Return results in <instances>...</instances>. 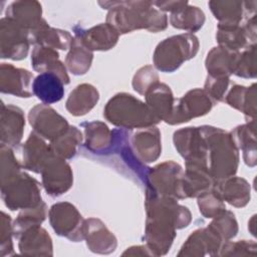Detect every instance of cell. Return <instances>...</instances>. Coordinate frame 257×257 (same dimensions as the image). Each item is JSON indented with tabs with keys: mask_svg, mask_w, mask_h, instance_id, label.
Instances as JSON below:
<instances>
[{
	"mask_svg": "<svg viewBox=\"0 0 257 257\" xmlns=\"http://www.w3.org/2000/svg\"><path fill=\"white\" fill-rule=\"evenodd\" d=\"M146 226L144 240L154 256L166 255L177 236L192 221L190 210L171 197L159 196L146 188Z\"/></svg>",
	"mask_w": 257,
	"mask_h": 257,
	"instance_id": "1",
	"label": "cell"
},
{
	"mask_svg": "<svg viewBox=\"0 0 257 257\" xmlns=\"http://www.w3.org/2000/svg\"><path fill=\"white\" fill-rule=\"evenodd\" d=\"M98 4L108 10L106 23L119 34L140 29L157 33L168 27V16L151 1H99Z\"/></svg>",
	"mask_w": 257,
	"mask_h": 257,
	"instance_id": "2",
	"label": "cell"
},
{
	"mask_svg": "<svg viewBox=\"0 0 257 257\" xmlns=\"http://www.w3.org/2000/svg\"><path fill=\"white\" fill-rule=\"evenodd\" d=\"M207 145V167L216 182L232 177L239 166V150L230 133L212 125H201Z\"/></svg>",
	"mask_w": 257,
	"mask_h": 257,
	"instance_id": "3",
	"label": "cell"
},
{
	"mask_svg": "<svg viewBox=\"0 0 257 257\" xmlns=\"http://www.w3.org/2000/svg\"><path fill=\"white\" fill-rule=\"evenodd\" d=\"M103 116L113 125L125 130L144 128L160 122L146 102L127 92L114 94L106 102Z\"/></svg>",
	"mask_w": 257,
	"mask_h": 257,
	"instance_id": "4",
	"label": "cell"
},
{
	"mask_svg": "<svg viewBox=\"0 0 257 257\" xmlns=\"http://www.w3.org/2000/svg\"><path fill=\"white\" fill-rule=\"evenodd\" d=\"M199 47V39L192 33L167 37L156 46L153 54L154 67L162 72H174L184 62L194 58Z\"/></svg>",
	"mask_w": 257,
	"mask_h": 257,
	"instance_id": "5",
	"label": "cell"
},
{
	"mask_svg": "<svg viewBox=\"0 0 257 257\" xmlns=\"http://www.w3.org/2000/svg\"><path fill=\"white\" fill-rule=\"evenodd\" d=\"M1 198L11 211L32 208L42 202L38 181L22 171L1 184Z\"/></svg>",
	"mask_w": 257,
	"mask_h": 257,
	"instance_id": "6",
	"label": "cell"
},
{
	"mask_svg": "<svg viewBox=\"0 0 257 257\" xmlns=\"http://www.w3.org/2000/svg\"><path fill=\"white\" fill-rule=\"evenodd\" d=\"M183 173L181 165L174 161H165L149 169L145 186L159 196L182 200Z\"/></svg>",
	"mask_w": 257,
	"mask_h": 257,
	"instance_id": "7",
	"label": "cell"
},
{
	"mask_svg": "<svg viewBox=\"0 0 257 257\" xmlns=\"http://www.w3.org/2000/svg\"><path fill=\"white\" fill-rule=\"evenodd\" d=\"M49 223L54 232L72 242L84 240V219L77 208L69 202H58L53 204L48 212Z\"/></svg>",
	"mask_w": 257,
	"mask_h": 257,
	"instance_id": "8",
	"label": "cell"
},
{
	"mask_svg": "<svg viewBox=\"0 0 257 257\" xmlns=\"http://www.w3.org/2000/svg\"><path fill=\"white\" fill-rule=\"evenodd\" d=\"M29 31L10 18L0 20V55L1 58L22 60L26 58L30 47Z\"/></svg>",
	"mask_w": 257,
	"mask_h": 257,
	"instance_id": "9",
	"label": "cell"
},
{
	"mask_svg": "<svg viewBox=\"0 0 257 257\" xmlns=\"http://www.w3.org/2000/svg\"><path fill=\"white\" fill-rule=\"evenodd\" d=\"M213 105V100L204 89H191L175 100L173 112L166 123L173 125L188 122L192 118L207 114Z\"/></svg>",
	"mask_w": 257,
	"mask_h": 257,
	"instance_id": "10",
	"label": "cell"
},
{
	"mask_svg": "<svg viewBox=\"0 0 257 257\" xmlns=\"http://www.w3.org/2000/svg\"><path fill=\"white\" fill-rule=\"evenodd\" d=\"M28 121L34 133L49 142L63 135L70 126L65 117L45 103L36 104L29 110Z\"/></svg>",
	"mask_w": 257,
	"mask_h": 257,
	"instance_id": "11",
	"label": "cell"
},
{
	"mask_svg": "<svg viewBox=\"0 0 257 257\" xmlns=\"http://www.w3.org/2000/svg\"><path fill=\"white\" fill-rule=\"evenodd\" d=\"M41 185L47 195L59 197L66 193L73 184V173L66 160L55 155L47 160L41 172Z\"/></svg>",
	"mask_w": 257,
	"mask_h": 257,
	"instance_id": "12",
	"label": "cell"
},
{
	"mask_svg": "<svg viewBox=\"0 0 257 257\" xmlns=\"http://www.w3.org/2000/svg\"><path fill=\"white\" fill-rule=\"evenodd\" d=\"M173 142L185 161H195L207 165V145L200 126H188L176 131Z\"/></svg>",
	"mask_w": 257,
	"mask_h": 257,
	"instance_id": "13",
	"label": "cell"
},
{
	"mask_svg": "<svg viewBox=\"0 0 257 257\" xmlns=\"http://www.w3.org/2000/svg\"><path fill=\"white\" fill-rule=\"evenodd\" d=\"M225 242L208 226L193 231L182 245L177 256L203 257L217 256Z\"/></svg>",
	"mask_w": 257,
	"mask_h": 257,
	"instance_id": "14",
	"label": "cell"
},
{
	"mask_svg": "<svg viewBox=\"0 0 257 257\" xmlns=\"http://www.w3.org/2000/svg\"><path fill=\"white\" fill-rule=\"evenodd\" d=\"M130 145L137 159L147 165L159 159L162 153L161 132L156 125L139 128L130 136Z\"/></svg>",
	"mask_w": 257,
	"mask_h": 257,
	"instance_id": "15",
	"label": "cell"
},
{
	"mask_svg": "<svg viewBox=\"0 0 257 257\" xmlns=\"http://www.w3.org/2000/svg\"><path fill=\"white\" fill-rule=\"evenodd\" d=\"M216 181L211 176L206 164L185 161V171L182 177V193L184 199L197 198L203 193L210 191Z\"/></svg>",
	"mask_w": 257,
	"mask_h": 257,
	"instance_id": "16",
	"label": "cell"
},
{
	"mask_svg": "<svg viewBox=\"0 0 257 257\" xmlns=\"http://www.w3.org/2000/svg\"><path fill=\"white\" fill-rule=\"evenodd\" d=\"M32 83L33 75L29 70L10 63H1L0 90L2 93L28 98L33 94Z\"/></svg>",
	"mask_w": 257,
	"mask_h": 257,
	"instance_id": "17",
	"label": "cell"
},
{
	"mask_svg": "<svg viewBox=\"0 0 257 257\" xmlns=\"http://www.w3.org/2000/svg\"><path fill=\"white\" fill-rule=\"evenodd\" d=\"M83 236L87 248L93 253L110 254L116 249V237L100 219H85Z\"/></svg>",
	"mask_w": 257,
	"mask_h": 257,
	"instance_id": "18",
	"label": "cell"
},
{
	"mask_svg": "<svg viewBox=\"0 0 257 257\" xmlns=\"http://www.w3.org/2000/svg\"><path fill=\"white\" fill-rule=\"evenodd\" d=\"M74 37L90 51H106L115 46L119 33L108 23H100L88 29L74 28Z\"/></svg>",
	"mask_w": 257,
	"mask_h": 257,
	"instance_id": "19",
	"label": "cell"
},
{
	"mask_svg": "<svg viewBox=\"0 0 257 257\" xmlns=\"http://www.w3.org/2000/svg\"><path fill=\"white\" fill-rule=\"evenodd\" d=\"M25 126L23 110L14 104L1 103V145L15 148L20 145Z\"/></svg>",
	"mask_w": 257,
	"mask_h": 257,
	"instance_id": "20",
	"label": "cell"
},
{
	"mask_svg": "<svg viewBox=\"0 0 257 257\" xmlns=\"http://www.w3.org/2000/svg\"><path fill=\"white\" fill-rule=\"evenodd\" d=\"M20 254L26 256H52L53 244L47 231L37 225L25 230L17 238Z\"/></svg>",
	"mask_w": 257,
	"mask_h": 257,
	"instance_id": "21",
	"label": "cell"
},
{
	"mask_svg": "<svg viewBox=\"0 0 257 257\" xmlns=\"http://www.w3.org/2000/svg\"><path fill=\"white\" fill-rule=\"evenodd\" d=\"M213 190L224 202L236 208L245 207L251 199L250 184L235 175L216 182Z\"/></svg>",
	"mask_w": 257,
	"mask_h": 257,
	"instance_id": "22",
	"label": "cell"
},
{
	"mask_svg": "<svg viewBox=\"0 0 257 257\" xmlns=\"http://www.w3.org/2000/svg\"><path fill=\"white\" fill-rule=\"evenodd\" d=\"M53 153L45 140L34 132L22 146V167L28 171L40 174L43 166Z\"/></svg>",
	"mask_w": 257,
	"mask_h": 257,
	"instance_id": "23",
	"label": "cell"
},
{
	"mask_svg": "<svg viewBox=\"0 0 257 257\" xmlns=\"http://www.w3.org/2000/svg\"><path fill=\"white\" fill-rule=\"evenodd\" d=\"M31 65L32 68L39 73L51 72L56 74L64 84H68L70 81L67 68L59 59V54L56 49L42 45H34L31 52Z\"/></svg>",
	"mask_w": 257,
	"mask_h": 257,
	"instance_id": "24",
	"label": "cell"
},
{
	"mask_svg": "<svg viewBox=\"0 0 257 257\" xmlns=\"http://www.w3.org/2000/svg\"><path fill=\"white\" fill-rule=\"evenodd\" d=\"M5 17L12 19L29 32L38 27L42 21V6L35 0L11 2L5 11Z\"/></svg>",
	"mask_w": 257,
	"mask_h": 257,
	"instance_id": "25",
	"label": "cell"
},
{
	"mask_svg": "<svg viewBox=\"0 0 257 257\" xmlns=\"http://www.w3.org/2000/svg\"><path fill=\"white\" fill-rule=\"evenodd\" d=\"M145 98L146 104L155 117L159 121L167 122L173 112L176 100L171 87L159 81L146 92Z\"/></svg>",
	"mask_w": 257,
	"mask_h": 257,
	"instance_id": "26",
	"label": "cell"
},
{
	"mask_svg": "<svg viewBox=\"0 0 257 257\" xmlns=\"http://www.w3.org/2000/svg\"><path fill=\"white\" fill-rule=\"evenodd\" d=\"M84 146L92 154L107 155L113 143V132L100 120L82 122Z\"/></svg>",
	"mask_w": 257,
	"mask_h": 257,
	"instance_id": "27",
	"label": "cell"
},
{
	"mask_svg": "<svg viewBox=\"0 0 257 257\" xmlns=\"http://www.w3.org/2000/svg\"><path fill=\"white\" fill-rule=\"evenodd\" d=\"M29 37L31 44L60 50L69 49L73 40L68 31L49 26L45 19L38 27L29 32Z\"/></svg>",
	"mask_w": 257,
	"mask_h": 257,
	"instance_id": "28",
	"label": "cell"
},
{
	"mask_svg": "<svg viewBox=\"0 0 257 257\" xmlns=\"http://www.w3.org/2000/svg\"><path fill=\"white\" fill-rule=\"evenodd\" d=\"M224 101L231 107L241 111L247 118V121L255 120L256 116V83L250 86L240 84L233 85L227 91Z\"/></svg>",
	"mask_w": 257,
	"mask_h": 257,
	"instance_id": "29",
	"label": "cell"
},
{
	"mask_svg": "<svg viewBox=\"0 0 257 257\" xmlns=\"http://www.w3.org/2000/svg\"><path fill=\"white\" fill-rule=\"evenodd\" d=\"M98 100V90L89 83H81L69 93L65 102V108L70 114L81 116L89 112Z\"/></svg>",
	"mask_w": 257,
	"mask_h": 257,
	"instance_id": "30",
	"label": "cell"
},
{
	"mask_svg": "<svg viewBox=\"0 0 257 257\" xmlns=\"http://www.w3.org/2000/svg\"><path fill=\"white\" fill-rule=\"evenodd\" d=\"M64 83L54 73H39L32 83L33 94L45 104L58 102L64 96Z\"/></svg>",
	"mask_w": 257,
	"mask_h": 257,
	"instance_id": "31",
	"label": "cell"
},
{
	"mask_svg": "<svg viewBox=\"0 0 257 257\" xmlns=\"http://www.w3.org/2000/svg\"><path fill=\"white\" fill-rule=\"evenodd\" d=\"M236 147L243 153L244 163L253 168L257 164L256 157V121L250 120L236 126L230 133Z\"/></svg>",
	"mask_w": 257,
	"mask_h": 257,
	"instance_id": "32",
	"label": "cell"
},
{
	"mask_svg": "<svg viewBox=\"0 0 257 257\" xmlns=\"http://www.w3.org/2000/svg\"><path fill=\"white\" fill-rule=\"evenodd\" d=\"M239 52L227 50L223 47H213L207 54L205 66L208 75L230 77L234 73Z\"/></svg>",
	"mask_w": 257,
	"mask_h": 257,
	"instance_id": "33",
	"label": "cell"
},
{
	"mask_svg": "<svg viewBox=\"0 0 257 257\" xmlns=\"http://www.w3.org/2000/svg\"><path fill=\"white\" fill-rule=\"evenodd\" d=\"M208 6L219 24L239 25L243 18L247 17L244 1L213 0L208 2Z\"/></svg>",
	"mask_w": 257,
	"mask_h": 257,
	"instance_id": "34",
	"label": "cell"
},
{
	"mask_svg": "<svg viewBox=\"0 0 257 257\" xmlns=\"http://www.w3.org/2000/svg\"><path fill=\"white\" fill-rule=\"evenodd\" d=\"M205 20L206 16L203 10L190 4L177 12L171 13L169 18L170 24L173 27L188 31V33L192 34L203 27Z\"/></svg>",
	"mask_w": 257,
	"mask_h": 257,
	"instance_id": "35",
	"label": "cell"
},
{
	"mask_svg": "<svg viewBox=\"0 0 257 257\" xmlns=\"http://www.w3.org/2000/svg\"><path fill=\"white\" fill-rule=\"evenodd\" d=\"M216 41L218 46L234 52H240L251 44L241 24L225 25L218 23Z\"/></svg>",
	"mask_w": 257,
	"mask_h": 257,
	"instance_id": "36",
	"label": "cell"
},
{
	"mask_svg": "<svg viewBox=\"0 0 257 257\" xmlns=\"http://www.w3.org/2000/svg\"><path fill=\"white\" fill-rule=\"evenodd\" d=\"M93 52L86 48L77 38L73 37L72 43L65 57V66L73 75L85 74L92 63Z\"/></svg>",
	"mask_w": 257,
	"mask_h": 257,
	"instance_id": "37",
	"label": "cell"
},
{
	"mask_svg": "<svg viewBox=\"0 0 257 257\" xmlns=\"http://www.w3.org/2000/svg\"><path fill=\"white\" fill-rule=\"evenodd\" d=\"M83 141L81 132L74 125H70L67 132L49 143L53 155L64 159H72Z\"/></svg>",
	"mask_w": 257,
	"mask_h": 257,
	"instance_id": "38",
	"label": "cell"
},
{
	"mask_svg": "<svg viewBox=\"0 0 257 257\" xmlns=\"http://www.w3.org/2000/svg\"><path fill=\"white\" fill-rule=\"evenodd\" d=\"M47 216V206L42 201L37 206L21 210L12 223L13 235L17 239L25 230L41 225Z\"/></svg>",
	"mask_w": 257,
	"mask_h": 257,
	"instance_id": "39",
	"label": "cell"
},
{
	"mask_svg": "<svg viewBox=\"0 0 257 257\" xmlns=\"http://www.w3.org/2000/svg\"><path fill=\"white\" fill-rule=\"evenodd\" d=\"M224 242L234 238L238 233V222L233 212L225 210L219 216L213 218V221L208 225Z\"/></svg>",
	"mask_w": 257,
	"mask_h": 257,
	"instance_id": "40",
	"label": "cell"
},
{
	"mask_svg": "<svg viewBox=\"0 0 257 257\" xmlns=\"http://www.w3.org/2000/svg\"><path fill=\"white\" fill-rule=\"evenodd\" d=\"M256 44H250L239 52L234 73L242 78H255L257 74Z\"/></svg>",
	"mask_w": 257,
	"mask_h": 257,
	"instance_id": "41",
	"label": "cell"
},
{
	"mask_svg": "<svg viewBox=\"0 0 257 257\" xmlns=\"http://www.w3.org/2000/svg\"><path fill=\"white\" fill-rule=\"evenodd\" d=\"M199 211L203 217L213 219L226 210L224 201L212 189L197 197Z\"/></svg>",
	"mask_w": 257,
	"mask_h": 257,
	"instance_id": "42",
	"label": "cell"
},
{
	"mask_svg": "<svg viewBox=\"0 0 257 257\" xmlns=\"http://www.w3.org/2000/svg\"><path fill=\"white\" fill-rule=\"evenodd\" d=\"M0 184H4L21 172L22 165L16 159L12 148L0 146Z\"/></svg>",
	"mask_w": 257,
	"mask_h": 257,
	"instance_id": "43",
	"label": "cell"
},
{
	"mask_svg": "<svg viewBox=\"0 0 257 257\" xmlns=\"http://www.w3.org/2000/svg\"><path fill=\"white\" fill-rule=\"evenodd\" d=\"M159 81V74L155 67L152 65H145L135 73L132 84L135 91L139 94L145 95L146 92Z\"/></svg>",
	"mask_w": 257,
	"mask_h": 257,
	"instance_id": "44",
	"label": "cell"
},
{
	"mask_svg": "<svg viewBox=\"0 0 257 257\" xmlns=\"http://www.w3.org/2000/svg\"><path fill=\"white\" fill-rule=\"evenodd\" d=\"M257 254V244L253 240L227 241L223 244L219 256H253Z\"/></svg>",
	"mask_w": 257,
	"mask_h": 257,
	"instance_id": "45",
	"label": "cell"
},
{
	"mask_svg": "<svg viewBox=\"0 0 257 257\" xmlns=\"http://www.w3.org/2000/svg\"><path fill=\"white\" fill-rule=\"evenodd\" d=\"M13 227L12 219L5 212H1L0 221V256H11L14 254V246L12 241Z\"/></svg>",
	"mask_w": 257,
	"mask_h": 257,
	"instance_id": "46",
	"label": "cell"
},
{
	"mask_svg": "<svg viewBox=\"0 0 257 257\" xmlns=\"http://www.w3.org/2000/svg\"><path fill=\"white\" fill-rule=\"evenodd\" d=\"M230 82V77L221 76H211L207 75L204 90L213 100L214 103L224 100V97L228 91V86Z\"/></svg>",
	"mask_w": 257,
	"mask_h": 257,
	"instance_id": "47",
	"label": "cell"
},
{
	"mask_svg": "<svg viewBox=\"0 0 257 257\" xmlns=\"http://www.w3.org/2000/svg\"><path fill=\"white\" fill-rule=\"evenodd\" d=\"M189 3L187 1H155L153 2L154 6H157L162 12H177L180 9L184 8Z\"/></svg>",
	"mask_w": 257,
	"mask_h": 257,
	"instance_id": "48",
	"label": "cell"
},
{
	"mask_svg": "<svg viewBox=\"0 0 257 257\" xmlns=\"http://www.w3.org/2000/svg\"><path fill=\"white\" fill-rule=\"evenodd\" d=\"M243 29L246 33V36L248 40L250 41L251 44H256V34H257V29H256V14L247 18L244 25Z\"/></svg>",
	"mask_w": 257,
	"mask_h": 257,
	"instance_id": "49",
	"label": "cell"
},
{
	"mask_svg": "<svg viewBox=\"0 0 257 257\" xmlns=\"http://www.w3.org/2000/svg\"><path fill=\"white\" fill-rule=\"evenodd\" d=\"M123 256H154L153 252L147 245H139L127 248L123 253Z\"/></svg>",
	"mask_w": 257,
	"mask_h": 257,
	"instance_id": "50",
	"label": "cell"
},
{
	"mask_svg": "<svg viewBox=\"0 0 257 257\" xmlns=\"http://www.w3.org/2000/svg\"><path fill=\"white\" fill-rule=\"evenodd\" d=\"M255 215L252 216L251 220L248 222V229L252 235H255Z\"/></svg>",
	"mask_w": 257,
	"mask_h": 257,
	"instance_id": "51",
	"label": "cell"
}]
</instances>
